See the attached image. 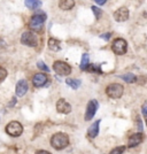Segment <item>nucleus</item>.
<instances>
[{
    "mask_svg": "<svg viewBox=\"0 0 147 154\" xmlns=\"http://www.w3.org/2000/svg\"><path fill=\"white\" fill-rule=\"evenodd\" d=\"M112 50L113 52L117 54V55H123V54H125L127 51H128V44H127V42L124 40V39L122 38H117L113 43V45H112Z\"/></svg>",
    "mask_w": 147,
    "mask_h": 154,
    "instance_id": "423d86ee",
    "label": "nucleus"
},
{
    "mask_svg": "<svg viewBox=\"0 0 147 154\" xmlns=\"http://www.w3.org/2000/svg\"><path fill=\"white\" fill-rule=\"evenodd\" d=\"M36 153H37V154H50L47 151H37Z\"/></svg>",
    "mask_w": 147,
    "mask_h": 154,
    "instance_id": "c756f323",
    "label": "nucleus"
},
{
    "mask_svg": "<svg viewBox=\"0 0 147 154\" xmlns=\"http://www.w3.org/2000/svg\"><path fill=\"white\" fill-rule=\"evenodd\" d=\"M21 43L30 47H36L38 45V37L33 32L26 31L21 36Z\"/></svg>",
    "mask_w": 147,
    "mask_h": 154,
    "instance_id": "7ed1b4c3",
    "label": "nucleus"
},
{
    "mask_svg": "<svg viewBox=\"0 0 147 154\" xmlns=\"http://www.w3.org/2000/svg\"><path fill=\"white\" fill-rule=\"evenodd\" d=\"M137 121H138V128H139V130H142V125H141V120L139 119V117H137Z\"/></svg>",
    "mask_w": 147,
    "mask_h": 154,
    "instance_id": "cd10ccee",
    "label": "nucleus"
},
{
    "mask_svg": "<svg viewBox=\"0 0 147 154\" xmlns=\"http://www.w3.org/2000/svg\"><path fill=\"white\" fill-rule=\"evenodd\" d=\"M92 11H93V13L96 15V17L98 20L101 17V15H103V11L100 9V8H98L96 6H92Z\"/></svg>",
    "mask_w": 147,
    "mask_h": 154,
    "instance_id": "4be33fe9",
    "label": "nucleus"
},
{
    "mask_svg": "<svg viewBox=\"0 0 147 154\" xmlns=\"http://www.w3.org/2000/svg\"><path fill=\"white\" fill-rule=\"evenodd\" d=\"M67 84L70 86V88H72L74 90H76V89H78L79 88V85H81V82L79 81H77V79H74V78H67Z\"/></svg>",
    "mask_w": 147,
    "mask_h": 154,
    "instance_id": "a211bd4d",
    "label": "nucleus"
},
{
    "mask_svg": "<svg viewBox=\"0 0 147 154\" xmlns=\"http://www.w3.org/2000/svg\"><path fill=\"white\" fill-rule=\"evenodd\" d=\"M6 77H7V70L5 68L0 67V83H2L6 79Z\"/></svg>",
    "mask_w": 147,
    "mask_h": 154,
    "instance_id": "5701e85b",
    "label": "nucleus"
},
{
    "mask_svg": "<svg viewBox=\"0 0 147 154\" xmlns=\"http://www.w3.org/2000/svg\"><path fill=\"white\" fill-rule=\"evenodd\" d=\"M144 140V136L141 132H138V134H133L129 138V143H128V146L129 147H136L138 146L140 143H142Z\"/></svg>",
    "mask_w": 147,
    "mask_h": 154,
    "instance_id": "ddd939ff",
    "label": "nucleus"
},
{
    "mask_svg": "<svg viewBox=\"0 0 147 154\" xmlns=\"http://www.w3.org/2000/svg\"><path fill=\"white\" fill-rule=\"evenodd\" d=\"M89 54H83V57H82V61H81V69L82 70H86V68H87V66H89Z\"/></svg>",
    "mask_w": 147,
    "mask_h": 154,
    "instance_id": "6ab92c4d",
    "label": "nucleus"
},
{
    "mask_svg": "<svg viewBox=\"0 0 147 154\" xmlns=\"http://www.w3.org/2000/svg\"><path fill=\"white\" fill-rule=\"evenodd\" d=\"M45 20H46V14L45 13L36 14V15H33L31 17V20H30V26H31L32 29L39 31V30H40V26L44 24Z\"/></svg>",
    "mask_w": 147,
    "mask_h": 154,
    "instance_id": "0eeeda50",
    "label": "nucleus"
},
{
    "mask_svg": "<svg viewBox=\"0 0 147 154\" xmlns=\"http://www.w3.org/2000/svg\"><path fill=\"white\" fill-rule=\"evenodd\" d=\"M28 91V82L26 79H21L16 84V88H15V92H16V96L17 97H23Z\"/></svg>",
    "mask_w": 147,
    "mask_h": 154,
    "instance_id": "f8f14e48",
    "label": "nucleus"
},
{
    "mask_svg": "<svg viewBox=\"0 0 147 154\" xmlns=\"http://www.w3.org/2000/svg\"><path fill=\"white\" fill-rule=\"evenodd\" d=\"M120 77L122 79H124V82H127V83H133L137 79L133 74H125V75H121Z\"/></svg>",
    "mask_w": 147,
    "mask_h": 154,
    "instance_id": "aec40b11",
    "label": "nucleus"
},
{
    "mask_svg": "<svg viewBox=\"0 0 147 154\" xmlns=\"http://www.w3.org/2000/svg\"><path fill=\"white\" fill-rule=\"evenodd\" d=\"M48 48L54 52L60 51V48H61L60 47V42L55 38H50L48 39Z\"/></svg>",
    "mask_w": 147,
    "mask_h": 154,
    "instance_id": "dca6fc26",
    "label": "nucleus"
},
{
    "mask_svg": "<svg viewBox=\"0 0 147 154\" xmlns=\"http://www.w3.org/2000/svg\"><path fill=\"white\" fill-rule=\"evenodd\" d=\"M26 6L29 9H37L41 6V1H39V0H26Z\"/></svg>",
    "mask_w": 147,
    "mask_h": 154,
    "instance_id": "f3484780",
    "label": "nucleus"
},
{
    "mask_svg": "<svg viewBox=\"0 0 147 154\" xmlns=\"http://www.w3.org/2000/svg\"><path fill=\"white\" fill-rule=\"evenodd\" d=\"M98 5H103L105 2H106V0H94Z\"/></svg>",
    "mask_w": 147,
    "mask_h": 154,
    "instance_id": "c85d7f7f",
    "label": "nucleus"
},
{
    "mask_svg": "<svg viewBox=\"0 0 147 154\" xmlns=\"http://www.w3.org/2000/svg\"><path fill=\"white\" fill-rule=\"evenodd\" d=\"M75 6V0H60L59 7L63 11H69Z\"/></svg>",
    "mask_w": 147,
    "mask_h": 154,
    "instance_id": "2eb2a0df",
    "label": "nucleus"
},
{
    "mask_svg": "<svg viewBox=\"0 0 147 154\" xmlns=\"http://www.w3.org/2000/svg\"><path fill=\"white\" fill-rule=\"evenodd\" d=\"M57 109L61 114H69L71 112L70 103H68L64 99H59L57 103Z\"/></svg>",
    "mask_w": 147,
    "mask_h": 154,
    "instance_id": "9b49d317",
    "label": "nucleus"
},
{
    "mask_svg": "<svg viewBox=\"0 0 147 154\" xmlns=\"http://www.w3.org/2000/svg\"><path fill=\"white\" fill-rule=\"evenodd\" d=\"M6 132L12 137H19L23 132V127L20 122L13 121V122L8 123L6 127Z\"/></svg>",
    "mask_w": 147,
    "mask_h": 154,
    "instance_id": "39448f33",
    "label": "nucleus"
},
{
    "mask_svg": "<svg viewBox=\"0 0 147 154\" xmlns=\"http://www.w3.org/2000/svg\"><path fill=\"white\" fill-rule=\"evenodd\" d=\"M99 125H100V120H98L93 123L87 130V136L90 138H96L98 134H99Z\"/></svg>",
    "mask_w": 147,
    "mask_h": 154,
    "instance_id": "4468645a",
    "label": "nucleus"
},
{
    "mask_svg": "<svg viewBox=\"0 0 147 154\" xmlns=\"http://www.w3.org/2000/svg\"><path fill=\"white\" fill-rule=\"evenodd\" d=\"M141 113H142V115H144L145 120H146L147 119V101L142 105V107H141Z\"/></svg>",
    "mask_w": 147,
    "mask_h": 154,
    "instance_id": "a878e982",
    "label": "nucleus"
},
{
    "mask_svg": "<svg viewBox=\"0 0 147 154\" xmlns=\"http://www.w3.org/2000/svg\"><path fill=\"white\" fill-rule=\"evenodd\" d=\"M53 69L58 75L61 76H68L71 72V67L63 61H55L53 63Z\"/></svg>",
    "mask_w": 147,
    "mask_h": 154,
    "instance_id": "20e7f679",
    "label": "nucleus"
},
{
    "mask_svg": "<svg viewBox=\"0 0 147 154\" xmlns=\"http://www.w3.org/2000/svg\"><path fill=\"white\" fill-rule=\"evenodd\" d=\"M51 145L55 149H63L69 145V137L63 132H58L51 138Z\"/></svg>",
    "mask_w": 147,
    "mask_h": 154,
    "instance_id": "f257e3e1",
    "label": "nucleus"
},
{
    "mask_svg": "<svg viewBox=\"0 0 147 154\" xmlns=\"http://www.w3.org/2000/svg\"><path fill=\"white\" fill-rule=\"evenodd\" d=\"M125 149L127 147L125 146H120V147H116L115 149H113L110 154H117V153H123V152H125Z\"/></svg>",
    "mask_w": 147,
    "mask_h": 154,
    "instance_id": "393cba45",
    "label": "nucleus"
},
{
    "mask_svg": "<svg viewBox=\"0 0 147 154\" xmlns=\"http://www.w3.org/2000/svg\"><path fill=\"white\" fill-rule=\"evenodd\" d=\"M87 71H92V72H99L101 74V69H100V66H96V64H89L87 68H86Z\"/></svg>",
    "mask_w": 147,
    "mask_h": 154,
    "instance_id": "412c9836",
    "label": "nucleus"
},
{
    "mask_svg": "<svg viewBox=\"0 0 147 154\" xmlns=\"http://www.w3.org/2000/svg\"><path fill=\"white\" fill-rule=\"evenodd\" d=\"M37 67H38L39 69H41V70H44V71H50V68H48L43 61H38V62H37Z\"/></svg>",
    "mask_w": 147,
    "mask_h": 154,
    "instance_id": "b1692460",
    "label": "nucleus"
},
{
    "mask_svg": "<svg viewBox=\"0 0 147 154\" xmlns=\"http://www.w3.org/2000/svg\"><path fill=\"white\" fill-rule=\"evenodd\" d=\"M114 19L117 22H125L129 19V11L127 7H121L114 13Z\"/></svg>",
    "mask_w": 147,
    "mask_h": 154,
    "instance_id": "9d476101",
    "label": "nucleus"
},
{
    "mask_svg": "<svg viewBox=\"0 0 147 154\" xmlns=\"http://www.w3.org/2000/svg\"><path fill=\"white\" fill-rule=\"evenodd\" d=\"M47 81H48V77L47 75H45L43 72H38V74H36L33 78H32V83L33 85L36 86V88H41V86H44L45 84L47 83Z\"/></svg>",
    "mask_w": 147,
    "mask_h": 154,
    "instance_id": "1a4fd4ad",
    "label": "nucleus"
},
{
    "mask_svg": "<svg viewBox=\"0 0 147 154\" xmlns=\"http://www.w3.org/2000/svg\"><path fill=\"white\" fill-rule=\"evenodd\" d=\"M123 92H124L123 85L117 84V83L109 84L108 86H107V89H106L107 96H108L109 98H112V99H118V98H121L122 94H123Z\"/></svg>",
    "mask_w": 147,
    "mask_h": 154,
    "instance_id": "f03ea898",
    "label": "nucleus"
},
{
    "mask_svg": "<svg viewBox=\"0 0 147 154\" xmlns=\"http://www.w3.org/2000/svg\"><path fill=\"white\" fill-rule=\"evenodd\" d=\"M99 107V103L96 100H91L86 107V113H85V121H90L92 120V117L96 114V109Z\"/></svg>",
    "mask_w": 147,
    "mask_h": 154,
    "instance_id": "6e6552de",
    "label": "nucleus"
},
{
    "mask_svg": "<svg viewBox=\"0 0 147 154\" xmlns=\"http://www.w3.org/2000/svg\"><path fill=\"white\" fill-rule=\"evenodd\" d=\"M112 37V33L110 32H107V33H103V35H101L100 36V38H103V39H105V40H108L109 38Z\"/></svg>",
    "mask_w": 147,
    "mask_h": 154,
    "instance_id": "bb28decb",
    "label": "nucleus"
}]
</instances>
